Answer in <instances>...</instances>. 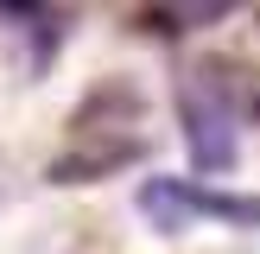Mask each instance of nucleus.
Masks as SVG:
<instances>
[{
  "label": "nucleus",
  "instance_id": "nucleus-3",
  "mask_svg": "<svg viewBox=\"0 0 260 254\" xmlns=\"http://www.w3.org/2000/svg\"><path fill=\"white\" fill-rule=\"evenodd\" d=\"M140 152H146L140 140L83 146V152H70V159H51V184H95V178H108V172H121V165H134Z\"/></svg>",
  "mask_w": 260,
  "mask_h": 254
},
{
  "label": "nucleus",
  "instance_id": "nucleus-1",
  "mask_svg": "<svg viewBox=\"0 0 260 254\" xmlns=\"http://www.w3.org/2000/svg\"><path fill=\"white\" fill-rule=\"evenodd\" d=\"M134 203L165 235H178V229H190V223L260 229V190H210V184H197V178H146Z\"/></svg>",
  "mask_w": 260,
  "mask_h": 254
},
{
  "label": "nucleus",
  "instance_id": "nucleus-2",
  "mask_svg": "<svg viewBox=\"0 0 260 254\" xmlns=\"http://www.w3.org/2000/svg\"><path fill=\"white\" fill-rule=\"evenodd\" d=\"M178 121H184V140H190V159H197V172H229V165L241 159L235 114H229V102L216 96V89L190 83L184 96H178Z\"/></svg>",
  "mask_w": 260,
  "mask_h": 254
}]
</instances>
